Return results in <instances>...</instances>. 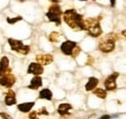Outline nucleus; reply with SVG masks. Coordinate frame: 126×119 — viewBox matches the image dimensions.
I'll use <instances>...</instances> for the list:
<instances>
[{"instance_id":"obj_1","label":"nucleus","mask_w":126,"mask_h":119,"mask_svg":"<svg viewBox=\"0 0 126 119\" xmlns=\"http://www.w3.org/2000/svg\"><path fill=\"white\" fill-rule=\"evenodd\" d=\"M63 19H64L65 23L71 29L75 30V31L86 30L85 23H84V19L82 17V15L79 14L74 9L66 10L63 13Z\"/></svg>"},{"instance_id":"obj_2","label":"nucleus","mask_w":126,"mask_h":119,"mask_svg":"<svg viewBox=\"0 0 126 119\" xmlns=\"http://www.w3.org/2000/svg\"><path fill=\"white\" fill-rule=\"evenodd\" d=\"M86 31L92 37H99L102 34V28L100 26V18H86L84 19Z\"/></svg>"},{"instance_id":"obj_3","label":"nucleus","mask_w":126,"mask_h":119,"mask_svg":"<svg viewBox=\"0 0 126 119\" xmlns=\"http://www.w3.org/2000/svg\"><path fill=\"white\" fill-rule=\"evenodd\" d=\"M62 15L63 12L61 11V8H60V6L57 3H53L48 8V11L46 14L47 17L48 18V20L54 22L57 26H59L60 23H61V15Z\"/></svg>"},{"instance_id":"obj_4","label":"nucleus","mask_w":126,"mask_h":119,"mask_svg":"<svg viewBox=\"0 0 126 119\" xmlns=\"http://www.w3.org/2000/svg\"><path fill=\"white\" fill-rule=\"evenodd\" d=\"M8 43H9L11 48L14 51H16L18 53H21L23 55L28 54L29 51H30V46L27 45H24L19 40H16V39H13V38H9L8 39Z\"/></svg>"},{"instance_id":"obj_5","label":"nucleus","mask_w":126,"mask_h":119,"mask_svg":"<svg viewBox=\"0 0 126 119\" xmlns=\"http://www.w3.org/2000/svg\"><path fill=\"white\" fill-rule=\"evenodd\" d=\"M0 83L2 86H5L7 88H11L15 82H16V76L12 74L11 72L9 73H5V74H0Z\"/></svg>"},{"instance_id":"obj_6","label":"nucleus","mask_w":126,"mask_h":119,"mask_svg":"<svg viewBox=\"0 0 126 119\" xmlns=\"http://www.w3.org/2000/svg\"><path fill=\"white\" fill-rule=\"evenodd\" d=\"M119 74L118 73H112L111 74H110L106 79H105V82H104V85L106 87V90H109V91H112V90H115L117 85H116V78L118 77Z\"/></svg>"},{"instance_id":"obj_7","label":"nucleus","mask_w":126,"mask_h":119,"mask_svg":"<svg viewBox=\"0 0 126 119\" xmlns=\"http://www.w3.org/2000/svg\"><path fill=\"white\" fill-rule=\"evenodd\" d=\"M77 43L74 41H65L60 45V49L65 55H71L73 54L74 49L77 47Z\"/></svg>"},{"instance_id":"obj_8","label":"nucleus","mask_w":126,"mask_h":119,"mask_svg":"<svg viewBox=\"0 0 126 119\" xmlns=\"http://www.w3.org/2000/svg\"><path fill=\"white\" fill-rule=\"evenodd\" d=\"M110 39L109 40H106V41H101L100 44H99V49L103 52H106V53H109L111 52L113 49H114V42L115 40L109 37Z\"/></svg>"},{"instance_id":"obj_9","label":"nucleus","mask_w":126,"mask_h":119,"mask_svg":"<svg viewBox=\"0 0 126 119\" xmlns=\"http://www.w3.org/2000/svg\"><path fill=\"white\" fill-rule=\"evenodd\" d=\"M27 73L28 74H33L35 75H40L44 73V68L43 65H41L38 62H32L30 63L28 69H27Z\"/></svg>"},{"instance_id":"obj_10","label":"nucleus","mask_w":126,"mask_h":119,"mask_svg":"<svg viewBox=\"0 0 126 119\" xmlns=\"http://www.w3.org/2000/svg\"><path fill=\"white\" fill-rule=\"evenodd\" d=\"M36 60L41 65H48L53 61V56L50 54H39L36 56Z\"/></svg>"},{"instance_id":"obj_11","label":"nucleus","mask_w":126,"mask_h":119,"mask_svg":"<svg viewBox=\"0 0 126 119\" xmlns=\"http://www.w3.org/2000/svg\"><path fill=\"white\" fill-rule=\"evenodd\" d=\"M5 104L7 105H13L16 104V93L12 89H9L5 96Z\"/></svg>"},{"instance_id":"obj_12","label":"nucleus","mask_w":126,"mask_h":119,"mask_svg":"<svg viewBox=\"0 0 126 119\" xmlns=\"http://www.w3.org/2000/svg\"><path fill=\"white\" fill-rule=\"evenodd\" d=\"M42 85H43L42 77H41L40 75H35L31 79V82H30V84L28 85V88H29V89L36 90V89H38L39 87H41Z\"/></svg>"},{"instance_id":"obj_13","label":"nucleus","mask_w":126,"mask_h":119,"mask_svg":"<svg viewBox=\"0 0 126 119\" xmlns=\"http://www.w3.org/2000/svg\"><path fill=\"white\" fill-rule=\"evenodd\" d=\"M99 83V79L97 77H94V76H91L88 78V81L86 82L85 84V90L86 91H91L96 88V86L98 85Z\"/></svg>"},{"instance_id":"obj_14","label":"nucleus","mask_w":126,"mask_h":119,"mask_svg":"<svg viewBox=\"0 0 126 119\" xmlns=\"http://www.w3.org/2000/svg\"><path fill=\"white\" fill-rule=\"evenodd\" d=\"M34 102H28V103H22V104H17V108L19 111L23 112V113H26L28 111L31 110V108L34 106Z\"/></svg>"},{"instance_id":"obj_15","label":"nucleus","mask_w":126,"mask_h":119,"mask_svg":"<svg viewBox=\"0 0 126 119\" xmlns=\"http://www.w3.org/2000/svg\"><path fill=\"white\" fill-rule=\"evenodd\" d=\"M72 109V105L68 103H62L58 105L57 107V112L60 114V115H65L68 113V111Z\"/></svg>"},{"instance_id":"obj_16","label":"nucleus","mask_w":126,"mask_h":119,"mask_svg":"<svg viewBox=\"0 0 126 119\" xmlns=\"http://www.w3.org/2000/svg\"><path fill=\"white\" fill-rule=\"evenodd\" d=\"M11 72L9 69V59L6 56H3L1 58V69H0V74H5Z\"/></svg>"},{"instance_id":"obj_17","label":"nucleus","mask_w":126,"mask_h":119,"mask_svg":"<svg viewBox=\"0 0 126 119\" xmlns=\"http://www.w3.org/2000/svg\"><path fill=\"white\" fill-rule=\"evenodd\" d=\"M39 98L40 99H45L47 101H50L52 99V92L48 88H44L40 91L39 93Z\"/></svg>"},{"instance_id":"obj_18","label":"nucleus","mask_w":126,"mask_h":119,"mask_svg":"<svg viewBox=\"0 0 126 119\" xmlns=\"http://www.w3.org/2000/svg\"><path fill=\"white\" fill-rule=\"evenodd\" d=\"M93 94L100 99H106L107 98V91L103 88H96L93 90Z\"/></svg>"},{"instance_id":"obj_19","label":"nucleus","mask_w":126,"mask_h":119,"mask_svg":"<svg viewBox=\"0 0 126 119\" xmlns=\"http://www.w3.org/2000/svg\"><path fill=\"white\" fill-rule=\"evenodd\" d=\"M59 39V33L57 32H51L48 36V40L51 42V43H56Z\"/></svg>"},{"instance_id":"obj_20","label":"nucleus","mask_w":126,"mask_h":119,"mask_svg":"<svg viewBox=\"0 0 126 119\" xmlns=\"http://www.w3.org/2000/svg\"><path fill=\"white\" fill-rule=\"evenodd\" d=\"M22 20V17L21 16H16V17H7V22L9 24H15L17 21H20Z\"/></svg>"},{"instance_id":"obj_21","label":"nucleus","mask_w":126,"mask_h":119,"mask_svg":"<svg viewBox=\"0 0 126 119\" xmlns=\"http://www.w3.org/2000/svg\"><path fill=\"white\" fill-rule=\"evenodd\" d=\"M80 52V48H79V46H77L75 49H74V51H73V54H72V57H77L78 55H79V53Z\"/></svg>"},{"instance_id":"obj_22","label":"nucleus","mask_w":126,"mask_h":119,"mask_svg":"<svg viewBox=\"0 0 126 119\" xmlns=\"http://www.w3.org/2000/svg\"><path fill=\"white\" fill-rule=\"evenodd\" d=\"M29 119H39L38 115H37V112L36 111H32L29 114Z\"/></svg>"},{"instance_id":"obj_23","label":"nucleus","mask_w":126,"mask_h":119,"mask_svg":"<svg viewBox=\"0 0 126 119\" xmlns=\"http://www.w3.org/2000/svg\"><path fill=\"white\" fill-rule=\"evenodd\" d=\"M1 117H2V119H13V117H11L9 114L4 113V112H1Z\"/></svg>"},{"instance_id":"obj_24","label":"nucleus","mask_w":126,"mask_h":119,"mask_svg":"<svg viewBox=\"0 0 126 119\" xmlns=\"http://www.w3.org/2000/svg\"><path fill=\"white\" fill-rule=\"evenodd\" d=\"M39 113H40V114H46V115H47V114H48V112L47 111L46 107H43V108H41V109H40V111H39Z\"/></svg>"},{"instance_id":"obj_25","label":"nucleus","mask_w":126,"mask_h":119,"mask_svg":"<svg viewBox=\"0 0 126 119\" xmlns=\"http://www.w3.org/2000/svg\"><path fill=\"white\" fill-rule=\"evenodd\" d=\"M112 117L111 115H109V114H106V115H103V116H101L99 119H110Z\"/></svg>"},{"instance_id":"obj_26","label":"nucleus","mask_w":126,"mask_h":119,"mask_svg":"<svg viewBox=\"0 0 126 119\" xmlns=\"http://www.w3.org/2000/svg\"><path fill=\"white\" fill-rule=\"evenodd\" d=\"M110 7L113 8L115 6V0H110Z\"/></svg>"},{"instance_id":"obj_27","label":"nucleus","mask_w":126,"mask_h":119,"mask_svg":"<svg viewBox=\"0 0 126 119\" xmlns=\"http://www.w3.org/2000/svg\"><path fill=\"white\" fill-rule=\"evenodd\" d=\"M121 35H122L123 37H125V38H126V29L122 30V32H121Z\"/></svg>"},{"instance_id":"obj_28","label":"nucleus","mask_w":126,"mask_h":119,"mask_svg":"<svg viewBox=\"0 0 126 119\" xmlns=\"http://www.w3.org/2000/svg\"><path fill=\"white\" fill-rule=\"evenodd\" d=\"M50 1H51L52 3H58V2L60 1V0H50Z\"/></svg>"},{"instance_id":"obj_29","label":"nucleus","mask_w":126,"mask_h":119,"mask_svg":"<svg viewBox=\"0 0 126 119\" xmlns=\"http://www.w3.org/2000/svg\"><path fill=\"white\" fill-rule=\"evenodd\" d=\"M80 1H86V0H80Z\"/></svg>"},{"instance_id":"obj_30","label":"nucleus","mask_w":126,"mask_h":119,"mask_svg":"<svg viewBox=\"0 0 126 119\" xmlns=\"http://www.w3.org/2000/svg\"><path fill=\"white\" fill-rule=\"evenodd\" d=\"M19 1H23V0H19Z\"/></svg>"}]
</instances>
